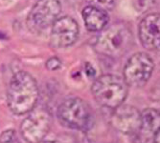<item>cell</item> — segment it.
Returning <instances> with one entry per match:
<instances>
[{"mask_svg":"<svg viewBox=\"0 0 160 143\" xmlns=\"http://www.w3.org/2000/svg\"><path fill=\"white\" fill-rule=\"evenodd\" d=\"M38 96L37 81L30 74L19 71L12 76L7 91V103L12 113L22 116L32 112Z\"/></svg>","mask_w":160,"mask_h":143,"instance_id":"cell-1","label":"cell"},{"mask_svg":"<svg viewBox=\"0 0 160 143\" xmlns=\"http://www.w3.org/2000/svg\"><path fill=\"white\" fill-rule=\"evenodd\" d=\"M59 122L72 130L86 132L94 124V113L89 104L79 97L66 98L57 110Z\"/></svg>","mask_w":160,"mask_h":143,"instance_id":"cell-2","label":"cell"},{"mask_svg":"<svg viewBox=\"0 0 160 143\" xmlns=\"http://www.w3.org/2000/svg\"><path fill=\"white\" fill-rule=\"evenodd\" d=\"M91 92L101 106L114 110L123 105L128 95V86L124 78L118 76L104 75L94 81Z\"/></svg>","mask_w":160,"mask_h":143,"instance_id":"cell-3","label":"cell"},{"mask_svg":"<svg viewBox=\"0 0 160 143\" xmlns=\"http://www.w3.org/2000/svg\"><path fill=\"white\" fill-rule=\"evenodd\" d=\"M133 42L129 29L123 23H114L106 28L98 36L95 50L109 57H120L132 47Z\"/></svg>","mask_w":160,"mask_h":143,"instance_id":"cell-4","label":"cell"},{"mask_svg":"<svg viewBox=\"0 0 160 143\" xmlns=\"http://www.w3.org/2000/svg\"><path fill=\"white\" fill-rule=\"evenodd\" d=\"M51 123L52 118L47 109L35 108L21 122L20 133L28 143H38L47 136Z\"/></svg>","mask_w":160,"mask_h":143,"instance_id":"cell-5","label":"cell"},{"mask_svg":"<svg viewBox=\"0 0 160 143\" xmlns=\"http://www.w3.org/2000/svg\"><path fill=\"white\" fill-rule=\"evenodd\" d=\"M62 12L60 0H37L27 18V25L33 32H41L52 26Z\"/></svg>","mask_w":160,"mask_h":143,"instance_id":"cell-6","label":"cell"},{"mask_svg":"<svg viewBox=\"0 0 160 143\" xmlns=\"http://www.w3.org/2000/svg\"><path fill=\"white\" fill-rule=\"evenodd\" d=\"M154 69L152 57L145 53H137L128 60L124 69V80L128 86L140 88L146 84Z\"/></svg>","mask_w":160,"mask_h":143,"instance_id":"cell-7","label":"cell"},{"mask_svg":"<svg viewBox=\"0 0 160 143\" xmlns=\"http://www.w3.org/2000/svg\"><path fill=\"white\" fill-rule=\"evenodd\" d=\"M79 32V25L74 18L70 16L59 17L52 25L50 44L57 49L67 48L78 40Z\"/></svg>","mask_w":160,"mask_h":143,"instance_id":"cell-8","label":"cell"},{"mask_svg":"<svg viewBox=\"0 0 160 143\" xmlns=\"http://www.w3.org/2000/svg\"><path fill=\"white\" fill-rule=\"evenodd\" d=\"M141 113L133 106L121 105L114 109L111 124L117 131L123 134H134L141 127Z\"/></svg>","mask_w":160,"mask_h":143,"instance_id":"cell-9","label":"cell"},{"mask_svg":"<svg viewBox=\"0 0 160 143\" xmlns=\"http://www.w3.org/2000/svg\"><path fill=\"white\" fill-rule=\"evenodd\" d=\"M139 38L144 48L156 50L160 44V13H152L139 24Z\"/></svg>","mask_w":160,"mask_h":143,"instance_id":"cell-10","label":"cell"},{"mask_svg":"<svg viewBox=\"0 0 160 143\" xmlns=\"http://www.w3.org/2000/svg\"><path fill=\"white\" fill-rule=\"evenodd\" d=\"M141 127L137 132L138 143H154V136L160 130V112L147 109L141 113Z\"/></svg>","mask_w":160,"mask_h":143,"instance_id":"cell-11","label":"cell"},{"mask_svg":"<svg viewBox=\"0 0 160 143\" xmlns=\"http://www.w3.org/2000/svg\"><path fill=\"white\" fill-rule=\"evenodd\" d=\"M82 19L86 29L90 32L103 31L108 23V14L106 11L87 6L82 10Z\"/></svg>","mask_w":160,"mask_h":143,"instance_id":"cell-12","label":"cell"},{"mask_svg":"<svg viewBox=\"0 0 160 143\" xmlns=\"http://www.w3.org/2000/svg\"><path fill=\"white\" fill-rule=\"evenodd\" d=\"M44 143H78V141L72 135L56 134L45 137Z\"/></svg>","mask_w":160,"mask_h":143,"instance_id":"cell-13","label":"cell"},{"mask_svg":"<svg viewBox=\"0 0 160 143\" xmlns=\"http://www.w3.org/2000/svg\"><path fill=\"white\" fill-rule=\"evenodd\" d=\"M85 2L89 4V6L101 9L103 11H110L115 5V0H85Z\"/></svg>","mask_w":160,"mask_h":143,"instance_id":"cell-14","label":"cell"},{"mask_svg":"<svg viewBox=\"0 0 160 143\" xmlns=\"http://www.w3.org/2000/svg\"><path fill=\"white\" fill-rule=\"evenodd\" d=\"M0 143H20V141L16 131L7 130L0 135Z\"/></svg>","mask_w":160,"mask_h":143,"instance_id":"cell-15","label":"cell"},{"mask_svg":"<svg viewBox=\"0 0 160 143\" xmlns=\"http://www.w3.org/2000/svg\"><path fill=\"white\" fill-rule=\"evenodd\" d=\"M154 3L155 0H132V5L134 9L140 12L150 10Z\"/></svg>","mask_w":160,"mask_h":143,"instance_id":"cell-16","label":"cell"},{"mask_svg":"<svg viewBox=\"0 0 160 143\" xmlns=\"http://www.w3.org/2000/svg\"><path fill=\"white\" fill-rule=\"evenodd\" d=\"M45 66L49 71H56V70H59L62 67V61L58 58V57L53 56L46 61Z\"/></svg>","mask_w":160,"mask_h":143,"instance_id":"cell-17","label":"cell"},{"mask_svg":"<svg viewBox=\"0 0 160 143\" xmlns=\"http://www.w3.org/2000/svg\"><path fill=\"white\" fill-rule=\"evenodd\" d=\"M85 73L89 77H93L95 75V70L89 63H86L85 65Z\"/></svg>","mask_w":160,"mask_h":143,"instance_id":"cell-18","label":"cell"},{"mask_svg":"<svg viewBox=\"0 0 160 143\" xmlns=\"http://www.w3.org/2000/svg\"><path fill=\"white\" fill-rule=\"evenodd\" d=\"M154 143H160V130L154 136Z\"/></svg>","mask_w":160,"mask_h":143,"instance_id":"cell-19","label":"cell"},{"mask_svg":"<svg viewBox=\"0 0 160 143\" xmlns=\"http://www.w3.org/2000/svg\"><path fill=\"white\" fill-rule=\"evenodd\" d=\"M155 51H156V52H157V53H158L160 54V44L158 45V47L156 48V50H155Z\"/></svg>","mask_w":160,"mask_h":143,"instance_id":"cell-20","label":"cell"}]
</instances>
